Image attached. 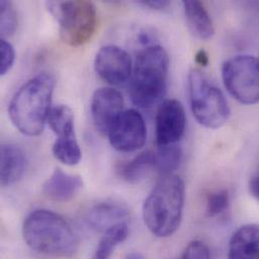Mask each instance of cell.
I'll return each mask as SVG.
<instances>
[{"instance_id": "5bb4252c", "label": "cell", "mask_w": 259, "mask_h": 259, "mask_svg": "<svg viewBox=\"0 0 259 259\" xmlns=\"http://www.w3.org/2000/svg\"><path fill=\"white\" fill-rule=\"evenodd\" d=\"M0 183L9 187L17 183L26 168V157L17 145L2 143L0 148Z\"/></svg>"}, {"instance_id": "7a4b0ae2", "label": "cell", "mask_w": 259, "mask_h": 259, "mask_svg": "<svg viewBox=\"0 0 259 259\" xmlns=\"http://www.w3.org/2000/svg\"><path fill=\"white\" fill-rule=\"evenodd\" d=\"M22 236L32 250L52 257H72L79 248V238L69 222L61 215L34 210L23 221Z\"/></svg>"}, {"instance_id": "9c48e42d", "label": "cell", "mask_w": 259, "mask_h": 259, "mask_svg": "<svg viewBox=\"0 0 259 259\" xmlns=\"http://www.w3.org/2000/svg\"><path fill=\"white\" fill-rule=\"evenodd\" d=\"M94 67L96 73L110 85L125 84L132 74L130 54L118 46L108 45L97 53Z\"/></svg>"}, {"instance_id": "d4e9b609", "label": "cell", "mask_w": 259, "mask_h": 259, "mask_svg": "<svg viewBox=\"0 0 259 259\" xmlns=\"http://www.w3.org/2000/svg\"><path fill=\"white\" fill-rule=\"evenodd\" d=\"M180 259H211V254L204 242L195 240L189 243Z\"/></svg>"}, {"instance_id": "603a6c76", "label": "cell", "mask_w": 259, "mask_h": 259, "mask_svg": "<svg viewBox=\"0 0 259 259\" xmlns=\"http://www.w3.org/2000/svg\"><path fill=\"white\" fill-rule=\"evenodd\" d=\"M229 194L226 190L216 191L211 193L207 198L206 213L209 217H217L223 214L229 206Z\"/></svg>"}, {"instance_id": "6da1fadb", "label": "cell", "mask_w": 259, "mask_h": 259, "mask_svg": "<svg viewBox=\"0 0 259 259\" xmlns=\"http://www.w3.org/2000/svg\"><path fill=\"white\" fill-rule=\"evenodd\" d=\"M186 200L183 179L175 174L161 176L144 201L143 221L149 232L159 238L171 236L180 228Z\"/></svg>"}, {"instance_id": "52a82bcc", "label": "cell", "mask_w": 259, "mask_h": 259, "mask_svg": "<svg viewBox=\"0 0 259 259\" xmlns=\"http://www.w3.org/2000/svg\"><path fill=\"white\" fill-rule=\"evenodd\" d=\"M225 88L238 102L245 105L259 103V59L240 55L226 61L222 66Z\"/></svg>"}, {"instance_id": "cb8c5ba5", "label": "cell", "mask_w": 259, "mask_h": 259, "mask_svg": "<svg viewBox=\"0 0 259 259\" xmlns=\"http://www.w3.org/2000/svg\"><path fill=\"white\" fill-rule=\"evenodd\" d=\"M15 62V51L12 45L4 38L0 40V74L6 75Z\"/></svg>"}, {"instance_id": "ffe728a7", "label": "cell", "mask_w": 259, "mask_h": 259, "mask_svg": "<svg viewBox=\"0 0 259 259\" xmlns=\"http://www.w3.org/2000/svg\"><path fill=\"white\" fill-rule=\"evenodd\" d=\"M183 152L178 145L160 146L155 151L156 172L161 176L171 175L180 166Z\"/></svg>"}, {"instance_id": "44dd1931", "label": "cell", "mask_w": 259, "mask_h": 259, "mask_svg": "<svg viewBox=\"0 0 259 259\" xmlns=\"http://www.w3.org/2000/svg\"><path fill=\"white\" fill-rule=\"evenodd\" d=\"M53 154L66 165L78 164L82 158V151L77 137L57 138L53 145Z\"/></svg>"}, {"instance_id": "f546056e", "label": "cell", "mask_w": 259, "mask_h": 259, "mask_svg": "<svg viewBox=\"0 0 259 259\" xmlns=\"http://www.w3.org/2000/svg\"><path fill=\"white\" fill-rule=\"evenodd\" d=\"M125 259H144V257L138 252H132V253H130Z\"/></svg>"}, {"instance_id": "ba28073f", "label": "cell", "mask_w": 259, "mask_h": 259, "mask_svg": "<svg viewBox=\"0 0 259 259\" xmlns=\"http://www.w3.org/2000/svg\"><path fill=\"white\" fill-rule=\"evenodd\" d=\"M146 125L142 115L135 109L123 111L108 131L112 147L121 152L141 148L146 141Z\"/></svg>"}, {"instance_id": "f1b7e54d", "label": "cell", "mask_w": 259, "mask_h": 259, "mask_svg": "<svg viewBox=\"0 0 259 259\" xmlns=\"http://www.w3.org/2000/svg\"><path fill=\"white\" fill-rule=\"evenodd\" d=\"M138 39L142 45H148L151 41V37L148 32H140Z\"/></svg>"}, {"instance_id": "8992f818", "label": "cell", "mask_w": 259, "mask_h": 259, "mask_svg": "<svg viewBox=\"0 0 259 259\" xmlns=\"http://www.w3.org/2000/svg\"><path fill=\"white\" fill-rule=\"evenodd\" d=\"M47 7L60 24L64 42L71 47L87 44L97 27L96 7L89 1H48Z\"/></svg>"}, {"instance_id": "2e32d148", "label": "cell", "mask_w": 259, "mask_h": 259, "mask_svg": "<svg viewBox=\"0 0 259 259\" xmlns=\"http://www.w3.org/2000/svg\"><path fill=\"white\" fill-rule=\"evenodd\" d=\"M152 171H156L155 151L140 152L128 161L117 165L118 176L130 184H137L145 180Z\"/></svg>"}, {"instance_id": "9a60e30c", "label": "cell", "mask_w": 259, "mask_h": 259, "mask_svg": "<svg viewBox=\"0 0 259 259\" xmlns=\"http://www.w3.org/2000/svg\"><path fill=\"white\" fill-rule=\"evenodd\" d=\"M228 259H259V225L247 224L232 235Z\"/></svg>"}, {"instance_id": "7c38bea8", "label": "cell", "mask_w": 259, "mask_h": 259, "mask_svg": "<svg viewBox=\"0 0 259 259\" xmlns=\"http://www.w3.org/2000/svg\"><path fill=\"white\" fill-rule=\"evenodd\" d=\"M128 220L130 211L127 207L114 200H105L95 204L86 216L88 225L103 234L116 226L128 224Z\"/></svg>"}, {"instance_id": "4fadbf2b", "label": "cell", "mask_w": 259, "mask_h": 259, "mask_svg": "<svg viewBox=\"0 0 259 259\" xmlns=\"http://www.w3.org/2000/svg\"><path fill=\"white\" fill-rule=\"evenodd\" d=\"M83 180L80 176L70 175L56 168L42 185V194L53 202L65 203L71 201L82 189Z\"/></svg>"}, {"instance_id": "3957f363", "label": "cell", "mask_w": 259, "mask_h": 259, "mask_svg": "<svg viewBox=\"0 0 259 259\" xmlns=\"http://www.w3.org/2000/svg\"><path fill=\"white\" fill-rule=\"evenodd\" d=\"M56 81L49 73H39L24 83L12 97L8 115L16 130L27 136H37L45 128L52 110Z\"/></svg>"}, {"instance_id": "d6986e66", "label": "cell", "mask_w": 259, "mask_h": 259, "mask_svg": "<svg viewBox=\"0 0 259 259\" xmlns=\"http://www.w3.org/2000/svg\"><path fill=\"white\" fill-rule=\"evenodd\" d=\"M128 232V224H122L104 233L91 259H110L116 247L126 240Z\"/></svg>"}, {"instance_id": "30bf717a", "label": "cell", "mask_w": 259, "mask_h": 259, "mask_svg": "<svg viewBox=\"0 0 259 259\" xmlns=\"http://www.w3.org/2000/svg\"><path fill=\"white\" fill-rule=\"evenodd\" d=\"M187 124L183 104L176 99L164 100L156 113L155 141L158 147L172 145L183 137Z\"/></svg>"}, {"instance_id": "5b68a950", "label": "cell", "mask_w": 259, "mask_h": 259, "mask_svg": "<svg viewBox=\"0 0 259 259\" xmlns=\"http://www.w3.org/2000/svg\"><path fill=\"white\" fill-rule=\"evenodd\" d=\"M188 84L191 108L197 121L212 130L223 126L229 119L230 109L222 91L198 69L190 72Z\"/></svg>"}, {"instance_id": "277c9868", "label": "cell", "mask_w": 259, "mask_h": 259, "mask_svg": "<svg viewBox=\"0 0 259 259\" xmlns=\"http://www.w3.org/2000/svg\"><path fill=\"white\" fill-rule=\"evenodd\" d=\"M169 59L158 46H147L136 58L130 77V96L139 108H151L166 93Z\"/></svg>"}, {"instance_id": "83f0119b", "label": "cell", "mask_w": 259, "mask_h": 259, "mask_svg": "<svg viewBox=\"0 0 259 259\" xmlns=\"http://www.w3.org/2000/svg\"><path fill=\"white\" fill-rule=\"evenodd\" d=\"M195 61L198 65L202 67H206L209 64V56L205 50H200L196 56H195Z\"/></svg>"}, {"instance_id": "4316f807", "label": "cell", "mask_w": 259, "mask_h": 259, "mask_svg": "<svg viewBox=\"0 0 259 259\" xmlns=\"http://www.w3.org/2000/svg\"><path fill=\"white\" fill-rule=\"evenodd\" d=\"M249 190L252 196L259 201V170L252 177L249 183Z\"/></svg>"}, {"instance_id": "ac0fdd59", "label": "cell", "mask_w": 259, "mask_h": 259, "mask_svg": "<svg viewBox=\"0 0 259 259\" xmlns=\"http://www.w3.org/2000/svg\"><path fill=\"white\" fill-rule=\"evenodd\" d=\"M48 122L56 133L57 138H72L75 134V117L72 109L66 105L52 108Z\"/></svg>"}, {"instance_id": "8fae6325", "label": "cell", "mask_w": 259, "mask_h": 259, "mask_svg": "<svg viewBox=\"0 0 259 259\" xmlns=\"http://www.w3.org/2000/svg\"><path fill=\"white\" fill-rule=\"evenodd\" d=\"M123 112V98L121 94L111 88L97 89L91 100V114L97 130L107 135L112 124Z\"/></svg>"}, {"instance_id": "484cf974", "label": "cell", "mask_w": 259, "mask_h": 259, "mask_svg": "<svg viewBox=\"0 0 259 259\" xmlns=\"http://www.w3.org/2000/svg\"><path fill=\"white\" fill-rule=\"evenodd\" d=\"M140 4L149 7L151 9L155 10H164L169 7L170 2L169 1H161V0H148V1H141Z\"/></svg>"}, {"instance_id": "7402d4cb", "label": "cell", "mask_w": 259, "mask_h": 259, "mask_svg": "<svg viewBox=\"0 0 259 259\" xmlns=\"http://www.w3.org/2000/svg\"><path fill=\"white\" fill-rule=\"evenodd\" d=\"M18 24L17 13L14 5L10 1L0 2V31L2 38H6L12 35Z\"/></svg>"}, {"instance_id": "e0dca14e", "label": "cell", "mask_w": 259, "mask_h": 259, "mask_svg": "<svg viewBox=\"0 0 259 259\" xmlns=\"http://www.w3.org/2000/svg\"><path fill=\"white\" fill-rule=\"evenodd\" d=\"M184 10L188 25L194 35L201 39H209L214 33L212 18L200 1H184Z\"/></svg>"}]
</instances>
